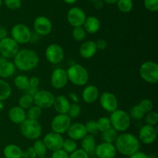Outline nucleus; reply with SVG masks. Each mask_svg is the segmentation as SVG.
I'll list each match as a JSON object with an SVG mask.
<instances>
[{"label": "nucleus", "mask_w": 158, "mask_h": 158, "mask_svg": "<svg viewBox=\"0 0 158 158\" xmlns=\"http://www.w3.org/2000/svg\"><path fill=\"white\" fill-rule=\"evenodd\" d=\"M13 63L16 69L26 72L35 69L40 63L38 54L29 48L19 50L13 57Z\"/></svg>", "instance_id": "obj_1"}, {"label": "nucleus", "mask_w": 158, "mask_h": 158, "mask_svg": "<svg viewBox=\"0 0 158 158\" xmlns=\"http://www.w3.org/2000/svg\"><path fill=\"white\" fill-rule=\"evenodd\" d=\"M117 151L120 154L130 156L140 149V142L138 137L131 133H122L118 135L114 143Z\"/></svg>", "instance_id": "obj_2"}, {"label": "nucleus", "mask_w": 158, "mask_h": 158, "mask_svg": "<svg viewBox=\"0 0 158 158\" xmlns=\"http://www.w3.org/2000/svg\"><path fill=\"white\" fill-rule=\"evenodd\" d=\"M68 79L73 85L77 86H84L87 85L89 74L87 69L80 64H73L66 70Z\"/></svg>", "instance_id": "obj_3"}, {"label": "nucleus", "mask_w": 158, "mask_h": 158, "mask_svg": "<svg viewBox=\"0 0 158 158\" xmlns=\"http://www.w3.org/2000/svg\"><path fill=\"white\" fill-rule=\"evenodd\" d=\"M109 118L111 122V126L118 133H124L131 126V119L129 113L125 110L117 108L110 113V116Z\"/></svg>", "instance_id": "obj_4"}, {"label": "nucleus", "mask_w": 158, "mask_h": 158, "mask_svg": "<svg viewBox=\"0 0 158 158\" xmlns=\"http://www.w3.org/2000/svg\"><path fill=\"white\" fill-rule=\"evenodd\" d=\"M19 125L21 134L29 140H35L40 139L43 133V128L39 120L26 119Z\"/></svg>", "instance_id": "obj_5"}, {"label": "nucleus", "mask_w": 158, "mask_h": 158, "mask_svg": "<svg viewBox=\"0 0 158 158\" xmlns=\"http://www.w3.org/2000/svg\"><path fill=\"white\" fill-rule=\"evenodd\" d=\"M140 76L144 81L149 84L158 82V64L152 60L143 62L139 69Z\"/></svg>", "instance_id": "obj_6"}, {"label": "nucleus", "mask_w": 158, "mask_h": 158, "mask_svg": "<svg viewBox=\"0 0 158 158\" xmlns=\"http://www.w3.org/2000/svg\"><path fill=\"white\" fill-rule=\"evenodd\" d=\"M32 33L28 26L23 23H17L11 29V37L18 44H26L30 43Z\"/></svg>", "instance_id": "obj_7"}, {"label": "nucleus", "mask_w": 158, "mask_h": 158, "mask_svg": "<svg viewBox=\"0 0 158 158\" xmlns=\"http://www.w3.org/2000/svg\"><path fill=\"white\" fill-rule=\"evenodd\" d=\"M19 50V44L12 37H7L0 40V54L4 58H13Z\"/></svg>", "instance_id": "obj_8"}, {"label": "nucleus", "mask_w": 158, "mask_h": 158, "mask_svg": "<svg viewBox=\"0 0 158 158\" xmlns=\"http://www.w3.org/2000/svg\"><path fill=\"white\" fill-rule=\"evenodd\" d=\"M71 123L72 119L68 114H57L52 119L50 126L52 132L63 135L67 132Z\"/></svg>", "instance_id": "obj_9"}, {"label": "nucleus", "mask_w": 158, "mask_h": 158, "mask_svg": "<svg viewBox=\"0 0 158 158\" xmlns=\"http://www.w3.org/2000/svg\"><path fill=\"white\" fill-rule=\"evenodd\" d=\"M45 56L48 61L52 64L61 63L65 57V51L58 43H52L46 47Z\"/></svg>", "instance_id": "obj_10"}, {"label": "nucleus", "mask_w": 158, "mask_h": 158, "mask_svg": "<svg viewBox=\"0 0 158 158\" xmlns=\"http://www.w3.org/2000/svg\"><path fill=\"white\" fill-rule=\"evenodd\" d=\"M34 105H37L42 109H46L52 107L55 100L53 93L47 90H38L33 96Z\"/></svg>", "instance_id": "obj_11"}, {"label": "nucleus", "mask_w": 158, "mask_h": 158, "mask_svg": "<svg viewBox=\"0 0 158 158\" xmlns=\"http://www.w3.org/2000/svg\"><path fill=\"white\" fill-rule=\"evenodd\" d=\"M69 82L66 70L63 68H56L52 72L50 77L51 85L55 89H62L67 85Z\"/></svg>", "instance_id": "obj_12"}, {"label": "nucleus", "mask_w": 158, "mask_h": 158, "mask_svg": "<svg viewBox=\"0 0 158 158\" xmlns=\"http://www.w3.org/2000/svg\"><path fill=\"white\" fill-rule=\"evenodd\" d=\"M33 29L35 33L39 34L40 37L47 36L52 29V22L45 15L37 16L33 22Z\"/></svg>", "instance_id": "obj_13"}, {"label": "nucleus", "mask_w": 158, "mask_h": 158, "mask_svg": "<svg viewBox=\"0 0 158 158\" xmlns=\"http://www.w3.org/2000/svg\"><path fill=\"white\" fill-rule=\"evenodd\" d=\"M63 140L64 138L63 135L52 131L46 133L43 139L47 150L52 152L62 149Z\"/></svg>", "instance_id": "obj_14"}, {"label": "nucleus", "mask_w": 158, "mask_h": 158, "mask_svg": "<svg viewBox=\"0 0 158 158\" xmlns=\"http://www.w3.org/2000/svg\"><path fill=\"white\" fill-rule=\"evenodd\" d=\"M66 18H67L68 23L73 27L83 26V23L86 20V15L81 8L75 6V7H72L69 9Z\"/></svg>", "instance_id": "obj_15"}, {"label": "nucleus", "mask_w": 158, "mask_h": 158, "mask_svg": "<svg viewBox=\"0 0 158 158\" xmlns=\"http://www.w3.org/2000/svg\"><path fill=\"white\" fill-rule=\"evenodd\" d=\"M157 137V130L154 125H150L145 124L139 130L138 139L140 142L150 145L154 143Z\"/></svg>", "instance_id": "obj_16"}, {"label": "nucleus", "mask_w": 158, "mask_h": 158, "mask_svg": "<svg viewBox=\"0 0 158 158\" xmlns=\"http://www.w3.org/2000/svg\"><path fill=\"white\" fill-rule=\"evenodd\" d=\"M100 106L107 112H113L118 108V99L115 94L104 91L100 97Z\"/></svg>", "instance_id": "obj_17"}, {"label": "nucleus", "mask_w": 158, "mask_h": 158, "mask_svg": "<svg viewBox=\"0 0 158 158\" xmlns=\"http://www.w3.org/2000/svg\"><path fill=\"white\" fill-rule=\"evenodd\" d=\"M94 153L97 158H115L117 151L114 143L102 142L97 144Z\"/></svg>", "instance_id": "obj_18"}, {"label": "nucleus", "mask_w": 158, "mask_h": 158, "mask_svg": "<svg viewBox=\"0 0 158 158\" xmlns=\"http://www.w3.org/2000/svg\"><path fill=\"white\" fill-rule=\"evenodd\" d=\"M66 133H67L69 138L76 141L81 140L86 135H87L85 124L82 123V122L71 123Z\"/></svg>", "instance_id": "obj_19"}, {"label": "nucleus", "mask_w": 158, "mask_h": 158, "mask_svg": "<svg viewBox=\"0 0 158 158\" xmlns=\"http://www.w3.org/2000/svg\"><path fill=\"white\" fill-rule=\"evenodd\" d=\"M70 105V101L65 95L59 94V95L55 96V100H54L52 107L58 114H67Z\"/></svg>", "instance_id": "obj_20"}, {"label": "nucleus", "mask_w": 158, "mask_h": 158, "mask_svg": "<svg viewBox=\"0 0 158 158\" xmlns=\"http://www.w3.org/2000/svg\"><path fill=\"white\" fill-rule=\"evenodd\" d=\"M8 116L11 122H13L14 124H17V125H20L22 122H23L27 119L26 111L19 105H15V106L12 107L9 110Z\"/></svg>", "instance_id": "obj_21"}, {"label": "nucleus", "mask_w": 158, "mask_h": 158, "mask_svg": "<svg viewBox=\"0 0 158 158\" xmlns=\"http://www.w3.org/2000/svg\"><path fill=\"white\" fill-rule=\"evenodd\" d=\"M100 91L98 88L94 85H88L84 87L82 91V99L86 103L91 104L99 99Z\"/></svg>", "instance_id": "obj_22"}, {"label": "nucleus", "mask_w": 158, "mask_h": 158, "mask_svg": "<svg viewBox=\"0 0 158 158\" xmlns=\"http://www.w3.org/2000/svg\"><path fill=\"white\" fill-rule=\"evenodd\" d=\"M80 56L84 59H90L95 56L97 52L96 43L94 40H86L83 42L79 50Z\"/></svg>", "instance_id": "obj_23"}, {"label": "nucleus", "mask_w": 158, "mask_h": 158, "mask_svg": "<svg viewBox=\"0 0 158 158\" xmlns=\"http://www.w3.org/2000/svg\"><path fill=\"white\" fill-rule=\"evenodd\" d=\"M83 27L86 30V33H97L100 28V21L97 17L94 15L86 16V20L83 25Z\"/></svg>", "instance_id": "obj_24"}, {"label": "nucleus", "mask_w": 158, "mask_h": 158, "mask_svg": "<svg viewBox=\"0 0 158 158\" xmlns=\"http://www.w3.org/2000/svg\"><path fill=\"white\" fill-rule=\"evenodd\" d=\"M23 152L21 147L16 144H8L3 149V155L5 158H22Z\"/></svg>", "instance_id": "obj_25"}, {"label": "nucleus", "mask_w": 158, "mask_h": 158, "mask_svg": "<svg viewBox=\"0 0 158 158\" xmlns=\"http://www.w3.org/2000/svg\"><path fill=\"white\" fill-rule=\"evenodd\" d=\"M15 71H16V68L13 62L5 60L0 64V77L2 79L11 77L14 75Z\"/></svg>", "instance_id": "obj_26"}, {"label": "nucleus", "mask_w": 158, "mask_h": 158, "mask_svg": "<svg viewBox=\"0 0 158 158\" xmlns=\"http://www.w3.org/2000/svg\"><path fill=\"white\" fill-rule=\"evenodd\" d=\"M81 149L84 150L85 152L90 154L94 153L95 148L97 147V142H96L95 136L93 135L87 134L81 139Z\"/></svg>", "instance_id": "obj_27"}, {"label": "nucleus", "mask_w": 158, "mask_h": 158, "mask_svg": "<svg viewBox=\"0 0 158 158\" xmlns=\"http://www.w3.org/2000/svg\"><path fill=\"white\" fill-rule=\"evenodd\" d=\"M12 94V88L10 85L4 79L0 78V101L4 102L10 98Z\"/></svg>", "instance_id": "obj_28"}, {"label": "nucleus", "mask_w": 158, "mask_h": 158, "mask_svg": "<svg viewBox=\"0 0 158 158\" xmlns=\"http://www.w3.org/2000/svg\"><path fill=\"white\" fill-rule=\"evenodd\" d=\"M29 77L25 74H19L14 78V85L21 91H26L29 88Z\"/></svg>", "instance_id": "obj_29"}, {"label": "nucleus", "mask_w": 158, "mask_h": 158, "mask_svg": "<svg viewBox=\"0 0 158 158\" xmlns=\"http://www.w3.org/2000/svg\"><path fill=\"white\" fill-rule=\"evenodd\" d=\"M118 135V132H117V130L114 129L113 127H111L109 129L101 133V138L102 139H103V142H106L114 144Z\"/></svg>", "instance_id": "obj_30"}, {"label": "nucleus", "mask_w": 158, "mask_h": 158, "mask_svg": "<svg viewBox=\"0 0 158 158\" xmlns=\"http://www.w3.org/2000/svg\"><path fill=\"white\" fill-rule=\"evenodd\" d=\"M19 106L23 108V109L27 110L28 108H30L32 105H34V100H33V96L30 95V94L25 93L23 95L20 96L18 101Z\"/></svg>", "instance_id": "obj_31"}, {"label": "nucleus", "mask_w": 158, "mask_h": 158, "mask_svg": "<svg viewBox=\"0 0 158 158\" xmlns=\"http://www.w3.org/2000/svg\"><path fill=\"white\" fill-rule=\"evenodd\" d=\"M26 111V117L29 119H33V120H39L43 114V109L37 105H33L28 108Z\"/></svg>", "instance_id": "obj_32"}, {"label": "nucleus", "mask_w": 158, "mask_h": 158, "mask_svg": "<svg viewBox=\"0 0 158 158\" xmlns=\"http://www.w3.org/2000/svg\"><path fill=\"white\" fill-rule=\"evenodd\" d=\"M116 4L119 10L123 13H128L131 12L134 8L133 0H118Z\"/></svg>", "instance_id": "obj_33"}, {"label": "nucleus", "mask_w": 158, "mask_h": 158, "mask_svg": "<svg viewBox=\"0 0 158 158\" xmlns=\"http://www.w3.org/2000/svg\"><path fill=\"white\" fill-rule=\"evenodd\" d=\"M145 114H146V113L143 112V110L140 108V105H139L138 104L136 105H134V106L131 108L129 112V116L130 117H131V119H134V120L136 121H139L143 119Z\"/></svg>", "instance_id": "obj_34"}, {"label": "nucleus", "mask_w": 158, "mask_h": 158, "mask_svg": "<svg viewBox=\"0 0 158 158\" xmlns=\"http://www.w3.org/2000/svg\"><path fill=\"white\" fill-rule=\"evenodd\" d=\"M32 147L35 150V153L37 155V157L38 156H46V153H47V148H46V145H45L44 142L43 141V139H35V142H34Z\"/></svg>", "instance_id": "obj_35"}, {"label": "nucleus", "mask_w": 158, "mask_h": 158, "mask_svg": "<svg viewBox=\"0 0 158 158\" xmlns=\"http://www.w3.org/2000/svg\"><path fill=\"white\" fill-rule=\"evenodd\" d=\"M72 37L75 41L82 42L86 38V32L83 26L73 27L72 30Z\"/></svg>", "instance_id": "obj_36"}, {"label": "nucleus", "mask_w": 158, "mask_h": 158, "mask_svg": "<svg viewBox=\"0 0 158 158\" xmlns=\"http://www.w3.org/2000/svg\"><path fill=\"white\" fill-rule=\"evenodd\" d=\"M77 148H78V145H77V141L73 140V139H70V138L64 139L62 149L63 150H65L66 153H68L69 154V153L75 151Z\"/></svg>", "instance_id": "obj_37"}, {"label": "nucleus", "mask_w": 158, "mask_h": 158, "mask_svg": "<svg viewBox=\"0 0 158 158\" xmlns=\"http://www.w3.org/2000/svg\"><path fill=\"white\" fill-rule=\"evenodd\" d=\"M97 126H98L99 132L100 133L105 132L106 130L109 129L110 128H111V122L110 120L109 117H106V116H102L100 117L98 120H97Z\"/></svg>", "instance_id": "obj_38"}, {"label": "nucleus", "mask_w": 158, "mask_h": 158, "mask_svg": "<svg viewBox=\"0 0 158 158\" xmlns=\"http://www.w3.org/2000/svg\"><path fill=\"white\" fill-rule=\"evenodd\" d=\"M143 119H144L145 123H146L147 125H154V126H155V125H157L158 122V113L157 112L152 110V111L146 113L144 117H143Z\"/></svg>", "instance_id": "obj_39"}, {"label": "nucleus", "mask_w": 158, "mask_h": 158, "mask_svg": "<svg viewBox=\"0 0 158 158\" xmlns=\"http://www.w3.org/2000/svg\"><path fill=\"white\" fill-rule=\"evenodd\" d=\"M85 126H86L87 134H90L96 136L97 135H98L100 133L98 129V126H97V120L87 121L86 122V124H85Z\"/></svg>", "instance_id": "obj_40"}, {"label": "nucleus", "mask_w": 158, "mask_h": 158, "mask_svg": "<svg viewBox=\"0 0 158 158\" xmlns=\"http://www.w3.org/2000/svg\"><path fill=\"white\" fill-rule=\"evenodd\" d=\"M81 111L82 108L78 103H71L70 108H69L67 114L72 119H77V118H78L80 116Z\"/></svg>", "instance_id": "obj_41"}, {"label": "nucleus", "mask_w": 158, "mask_h": 158, "mask_svg": "<svg viewBox=\"0 0 158 158\" xmlns=\"http://www.w3.org/2000/svg\"><path fill=\"white\" fill-rule=\"evenodd\" d=\"M138 105H140V108L143 110L145 113H148L149 112L152 111L153 108H154V103H153V102L151 99H144L141 100L139 102Z\"/></svg>", "instance_id": "obj_42"}, {"label": "nucleus", "mask_w": 158, "mask_h": 158, "mask_svg": "<svg viewBox=\"0 0 158 158\" xmlns=\"http://www.w3.org/2000/svg\"><path fill=\"white\" fill-rule=\"evenodd\" d=\"M143 6L147 10L156 12L158 11V0H143Z\"/></svg>", "instance_id": "obj_43"}, {"label": "nucleus", "mask_w": 158, "mask_h": 158, "mask_svg": "<svg viewBox=\"0 0 158 158\" xmlns=\"http://www.w3.org/2000/svg\"><path fill=\"white\" fill-rule=\"evenodd\" d=\"M5 6L11 10H17L22 6V0H4Z\"/></svg>", "instance_id": "obj_44"}, {"label": "nucleus", "mask_w": 158, "mask_h": 158, "mask_svg": "<svg viewBox=\"0 0 158 158\" xmlns=\"http://www.w3.org/2000/svg\"><path fill=\"white\" fill-rule=\"evenodd\" d=\"M69 158H89V154L81 148H77L75 151L69 153Z\"/></svg>", "instance_id": "obj_45"}, {"label": "nucleus", "mask_w": 158, "mask_h": 158, "mask_svg": "<svg viewBox=\"0 0 158 158\" xmlns=\"http://www.w3.org/2000/svg\"><path fill=\"white\" fill-rule=\"evenodd\" d=\"M22 158H37V155L32 146L27 147V149L23 152V157Z\"/></svg>", "instance_id": "obj_46"}, {"label": "nucleus", "mask_w": 158, "mask_h": 158, "mask_svg": "<svg viewBox=\"0 0 158 158\" xmlns=\"http://www.w3.org/2000/svg\"><path fill=\"white\" fill-rule=\"evenodd\" d=\"M51 158H69V153H66L63 149L52 151Z\"/></svg>", "instance_id": "obj_47"}, {"label": "nucleus", "mask_w": 158, "mask_h": 158, "mask_svg": "<svg viewBox=\"0 0 158 158\" xmlns=\"http://www.w3.org/2000/svg\"><path fill=\"white\" fill-rule=\"evenodd\" d=\"M29 87H30V88H38L39 85H40V80L38 77H36V76H32V77H29Z\"/></svg>", "instance_id": "obj_48"}, {"label": "nucleus", "mask_w": 158, "mask_h": 158, "mask_svg": "<svg viewBox=\"0 0 158 158\" xmlns=\"http://www.w3.org/2000/svg\"><path fill=\"white\" fill-rule=\"evenodd\" d=\"M96 46H97V50H103L107 46V43L104 39H99L97 41H95Z\"/></svg>", "instance_id": "obj_49"}, {"label": "nucleus", "mask_w": 158, "mask_h": 158, "mask_svg": "<svg viewBox=\"0 0 158 158\" xmlns=\"http://www.w3.org/2000/svg\"><path fill=\"white\" fill-rule=\"evenodd\" d=\"M128 158H149V156L147 153H145L144 152H142L140 150H139V151L134 153V154L128 156Z\"/></svg>", "instance_id": "obj_50"}, {"label": "nucleus", "mask_w": 158, "mask_h": 158, "mask_svg": "<svg viewBox=\"0 0 158 158\" xmlns=\"http://www.w3.org/2000/svg\"><path fill=\"white\" fill-rule=\"evenodd\" d=\"M8 37V31L6 27L0 26V40Z\"/></svg>", "instance_id": "obj_51"}, {"label": "nucleus", "mask_w": 158, "mask_h": 158, "mask_svg": "<svg viewBox=\"0 0 158 158\" xmlns=\"http://www.w3.org/2000/svg\"><path fill=\"white\" fill-rule=\"evenodd\" d=\"M69 99L72 101L73 103H78L79 101H80V99H79L78 95H77V93L75 92H70L69 94Z\"/></svg>", "instance_id": "obj_52"}, {"label": "nucleus", "mask_w": 158, "mask_h": 158, "mask_svg": "<svg viewBox=\"0 0 158 158\" xmlns=\"http://www.w3.org/2000/svg\"><path fill=\"white\" fill-rule=\"evenodd\" d=\"M103 2L102 0H96L95 2H94V7L97 9H101L103 7Z\"/></svg>", "instance_id": "obj_53"}, {"label": "nucleus", "mask_w": 158, "mask_h": 158, "mask_svg": "<svg viewBox=\"0 0 158 158\" xmlns=\"http://www.w3.org/2000/svg\"><path fill=\"white\" fill-rule=\"evenodd\" d=\"M40 36L39 34H37L36 33H32V37H31V40H30V43H37L40 40Z\"/></svg>", "instance_id": "obj_54"}, {"label": "nucleus", "mask_w": 158, "mask_h": 158, "mask_svg": "<svg viewBox=\"0 0 158 158\" xmlns=\"http://www.w3.org/2000/svg\"><path fill=\"white\" fill-rule=\"evenodd\" d=\"M103 2L106 3V4H109V5H114L117 3V2L118 0H102Z\"/></svg>", "instance_id": "obj_55"}, {"label": "nucleus", "mask_w": 158, "mask_h": 158, "mask_svg": "<svg viewBox=\"0 0 158 158\" xmlns=\"http://www.w3.org/2000/svg\"><path fill=\"white\" fill-rule=\"evenodd\" d=\"M63 1L68 5H73V4H75V3L77 2V0H63Z\"/></svg>", "instance_id": "obj_56"}, {"label": "nucleus", "mask_w": 158, "mask_h": 158, "mask_svg": "<svg viewBox=\"0 0 158 158\" xmlns=\"http://www.w3.org/2000/svg\"><path fill=\"white\" fill-rule=\"evenodd\" d=\"M5 106H4V104H3V102H2V101H0V111H2V110L4 109Z\"/></svg>", "instance_id": "obj_57"}, {"label": "nucleus", "mask_w": 158, "mask_h": 158, "mask_svg": "<svg viewBox=\"0 0 158 158\" xmlns=\"http://www.w3.org/2000/svg\"><path fill=\"white\" fill-rule=\"evenodd\" d=\"M2 5V0H0V8H1Z\"/></svg>", "instance_id": "obj_58"}, {"label": "nucleus", "mask_w": 158, "mask_h": 158, "mask_svg": "<svg viewBox=\"0 0 158 158\" xmlns=\"http://www.w3.org/2000/svg\"><path fill=\"white\" fill-rule=\"evenodd\" d=\"M37 158H47V157H46V156H38Z\"/></svg>", "instance_id": "obj_59"}, {"label": "nucleus", "mask_w": 158, "mask_h": 158, "mask_svg": "<svg viewBox=\"0 0 158 158\" xmlns=\"http://www.w3.org/2000/svg\"><path fill=\"white\" fill-rule=\"evenodd\" d=\"M88 1H89V2H95L96 0H88Z\"/></svg>", "instance_id": "obj_60"}, {"label": "nucleus", "mask_w": 158, "mask_h": 158, "mask_svg": "<svg viewBox=\"0 0 158 158\" xmlns=\"http://www.w3.org/2000/svg\"><path fill=\"white\" fill-rule=\"evenodd\" d=\"M0 121H1V118H0Z\"/></svg>", "instance_id": "obj_61"}]
</instances>
